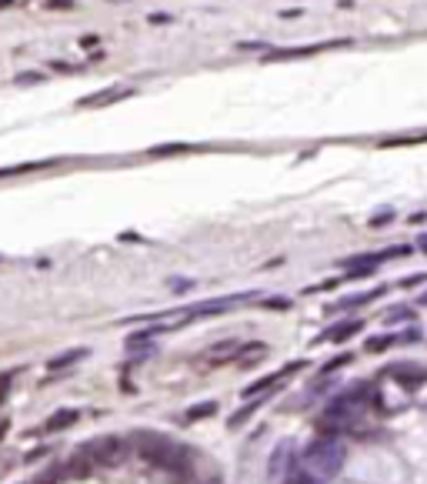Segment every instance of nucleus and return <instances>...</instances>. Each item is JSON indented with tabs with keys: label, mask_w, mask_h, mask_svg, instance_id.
<instances>
[{
	"label": "nucleus",
	"mask_w": 427,
	"mask_h": 484,
	"mask_svg": "<svg viewBox=\"0 0 427 484\" xmlns=\"http://www.w3.org/2000/svg\"><path fill=\"white\" fill-rule=\"evenodd\" d=\"M304 465H307V471H314L320 478H334L340 465H344V447L337 445L334 438H314L304 447Z\"/></svg>",
	"instance_id": "1"
},
{
	"label": "nucleus",
	"mask_w": 427,
	"mask_h": 484,
	"mask_svg": "<svg viewBox=\"0 0 427 484\" xmlns=\"http://www.w3.org/2000/svg\"><path fill=\"white\" fill-rule=\"evenodd\" d=\"M140 458H144L147 465L167 467V471L184 467V451L177 445H170V441H164L161 434H144V441H140Z\"/></svg>",
	"instance_id": "2"
},
{
	"label": "nucleus",
	"mask_w": 427,
	"mask_h": 484,
	"mask_svg": "<svg viewBox=\"0 0 427 484\" xmlns=\"http://www.w3.org/2000/svg\"><path fill=\"white\" fill-rule=\"evenodd\" d=\"M124 441L120 438H97V441H91V445H84L80 447V454L84 458H91L93 465H100V467H107V465H117L120 458H124Z\"/></svg>",
	"instance_id": "3"
},
{
	"label": "nucleus",
	"mask_w": 427,
	"mask_h": 484,
	"mask_svg": "<svg viewBox=\"0 0 427 484\" xmlns=\"http://www.w3.org/2000/svg\"><path fill=\"white\" fill-rule=\"evenodd\" d=\"M244 301H254V291H244V294H227V298H214V301H204V304H194L181 311L184 317H214V314H224L230 307H241Z\"/></svg>",
	"instance_id": "4"
},
{
	"label": "nucleus",
	"mask_w": 427,
	"mask_h": 484,
	"mask_svg": "<svg viewBox=\"0 0 427 484\" xmlns=\"http://www.w3.org/2000/svg\"><path fill=\"white\" fill-rule=\"evenodd\" d=\"M351 40H334V44H304V47H278V51H267L264 54V60L267 64H278V60H300V57H314L320 54V51H327V47H347Z\"/></svg>",
	"instance_id": "5"
},
{
	"label": "nucleus",
	"mask_w": 427,
	"mask_h": 484,
	"mask_svg": "<svg viewBox=\"0 0 427 484\" xmlns=\"http://www.w3.org/2000/svg\"><path fill=\"white\" fill-rule=\"evenodd\" d=\"M384 374H388L390 381H397L401 388H408V391L421 388V384L427 381V371L424 368H417V364H388Z\"/></svg>",
	"instance_id": "6"
},
{
	"label": "nucleus",
	"mask_w": 427,
	"mask_h": 484,
	"mask_svg": "<svg viewBox=\"0 0 427 484\" xmlns=\"http://www.w3.org/2000/svg\"><path fill=\"white\" fill-rule=\"evenodd\" d=\"M357 331H364V321H337L334 328H327V331L317 337V341H320V344H331V341L340 344V341H351Z\"/></svg>",
	"instance_id": "7"
},
{
	"label": "nucleus",
	"mask_w": 427,
	"mask_h": 484,
	"mask_svg": "<svg viewBox=\"0 0 427 484\" xmlns=\"http://www.w3.org/2000/svg\"><path fill=\"white\" fill-rule=\"evenodd\" d=\"M134 87H107V91H97V93H87L84 100H80V107H104V104H113V100H120V97H130Z\"/></svg>",
	"instance_id": "8"
},
{
	"label": "nucleus",
	"mask_w": 427,
	"mask_h": 484,
	"mask_svg": "<svg viewBox=\"0 0 427 484\" xmlns=\"http://www.w3.org/2000/svg\"><path fill=\"white\" fill-rule=\"evenodd\" d=\"M384 294H388V287H374V291H364V294H351V298L337 301L334 307H331V314H334V311H347V307H361V304H367V301L384 298Z\"/></svg>",
	"instance_id": "9"
},
{
	"label": "nucleus",
	"mask_w": 427,
	"mask_h": 484,
	"mask_svg": "<svg viewBox=\"0 0 427 484\" xmlns=\"http://www.w3.org/2000/svg\"><path fill=\"white\" fill-rule=\"evenodd\" d=\"M74 421H77V411H71V408L54 411V414L44 421V431H47V434H57V431H67Z\"/></svg>",
	"instance_id": "10"
},
{
	"label": "nucleus",
	"mask_w": 427,
	"mask_h": 484,
	"mask_svg": "<svg viewBox=\"0 0 427 484\" xmlns=\"http://www.w3.org/2000/svg\"><path fill=\"white\" fill-rule=\"evenodd\" d=\"M237 351H241V341H221L207 351V357H210V364H224V361H234Z\"/></svg>",
	"instance_id": "11"
},
{
	"label": "nucleus",
	"mask_w": 427,
	"mask_h": 484,
	"mask_svg": "<svg viewBox=\"0 0 427 484\" xmlns=\"http://www.w3.org/2000/svg\"><path fill=\"white\" fill-rule=\"evenodd\" d=\"M80 357H87V351H84V348H74V351H64V354H57V357H51V361H47V368H51V371H60V368L77 364Z\"/></svg>",
	"instance_id": "12"
},
{
	"label": "nucleus",
	"mask_w": 427,
	"mask_h": 484,
	"mask_svg": "<svg viewBox=\"0 0 427 484\" xmlns=\"http://www.w3.org/2000/svg\"><path fill=\"white\" fill-rule=\"evenodd\" d=\"M390 344H401V337L397 334H377V337H371V341H367V351H388Z\"/></svg>",
	"instance_id": "13"
},
{
	"label": "nucleus",
	"mask_w": 427,
	"mask_h": 484,
	"mask_svg": "<svg viewBox=\"0 0 427 484\" xmlns=\"http://www.w3.org/2000/svg\"><path fill=\"white\" fill-rule=\"evenodd\" d=\"M184 150H194V144H164V147H150V157H167V154H184Z\"/></svg>",
	"instance_id": "14"
},
{
	"label": "nucleus",
	"mask_w": 427,
	"mask_h": 484,
	"mask_svg": "<svg viewBox=\"0 0 427 484\" xmlns=\"http://www.w3.org/2000/svg\"><path fill=\"white\" fill-rule=\"evenodd\" d=\"M217 411V404L214 401H204V404H194V408L187 411V421H197V418H210Z\"/></svg>",
	"instance_id": "15"
},
{
	"label": "nucleus",
	"mask_w": 427,
	"mask_h": 484,
	"mask_svg": "<svg viewBox=\"0 0 427 484\" xmlns=\"http://www.w3.org/2000/svg\"><path fill=\"white\" fill-rule=\"evenodd\" d=\"M260 408V397L257 401H254V404H244L241 411H237V414H234V418H230V421H227V424H230V428H241L244 421H247V418H251V414H254V411Z\"/></svg>",
	"instance_id": "16"
},
{
	"label": "nucleus",
	"mask_w": 427,
	"mask_h": 484,
	"mask_svg": "<svg viewBox=\"0 0 427 484\" xmlns=\"http://www.w3.org/2000/svg\"><path fill=\"white\" fill-rule=\"evenodd\" d=\"M287 454H291V445H284V447L274 451V458H271V474H278L280 467H287V465H284V461H287Z\"/></svg>",
	"instance_id": "17"
},
{
	"label": "nucleus",
	"mask_w": 427,
	"mask_h": 484,
	"mask_svg": "<svg viewBox=\"0 0 427 484\" xmlns=\"http://www.w3.org/2000/svg\"><path fill=\"white\" fill-rule=\"evenodd\" d=\"M351 357L354 354H337L334 361H327V364L320 368V374H331V371H337V368H344V364H351Z\"/></svg>",
	"instance_id": "18"
},
{
	"label": "nucleus",
	"mask_w": 427,
	"mask_h": 484,
	"mask_svg": "<svg viewBox=\"0 0 427 484\" xmlns=\"http://www.w3.org/2000/svg\"><path fill=\"white\" fill-rule=\"evenodd\" d=\"M264 307H271V311H287V307H291V301H287V298H267V301H264Z\"/></svg>",
	"instance_id": "19"
},
{
	"label": "nucleus",
	"mask_w": 427,
	"mask_h": 484,
	"mask_svg": "<svg viewBox=\"0 0 427 484\" xmlns=\"http://www.w3.org/2000/svg\"><path fill=\"white\" fill-rule=\"evenodd\" d=\"M37 80H44V74H40V71H27V74L14 77V84H37Z\"/></svg>",
	"instance_id": "20"
},
{
	"label": "nucleus",
	"mask_w": 427,
	"mask_h": 484,
	"mask_svg": "<svg viewBox=\"0 0 427 484\" xmlns=\"http://www.w3.org/2000/svg\"><path fill=\"white\" fill-rule=\"evenodd\" d=\"M287 484H314V478H311L307 471H291V478H287Z\"/></svg>",
	"instance_id": "21"
},
{
	"label": "nucleus",
	"mask_w": 427,
	"mask_h": 484,
	"mask_svg": "<svg viewBox=\"0 0 427 484\" xmlns=\"http://www.w3.org/2000/svg\"><path fill=\"white\" fill-rule=\"evenodd\" d=\"M394 221V210H381V214H374L371 217V227H384V224Z\"/></svg>",
	"instance_id": "22"
},
{
	"label": "nucleus",
	"mask_w": 427,
	"mask_h": 484,
	"mask_svg": "<svg viewBox=\"0 0 427 484\" xmlns=\"http://www.w3.org/2000/svg\"><path fill=\"white\" fill-rule=\"evenodd\" d=\"M10 381H14V374H0V404H3L7 394H10Z\"/></svg>",
	"instance_id": "23"
},
{
	"label": "nucleus",
	"mask_w": 427,
	"mask_h": 484,
	"mask_svg": "<svg viewBox=\"0 0 427 484\" xmlns=\"http://www.w3.org/2000/svg\"><path fill=\"white\" fill-rule=\"evenodd\" d=\"M404 317H410V311H408V307H397V311L384 314V324H388V321H404Z\"/></svg>",
	"instance_id": "24"
},
{
	"label": "nucleus",
	"mask_w": 427,
	"mask_h": 484,
	"mask_svg": "<svg viewBox=\"0 0 427 484\" xmlns=\"http://www.w3.org/2000/svg\"><path fill=\"white\" fill-rule=\"evenodd\" d=\"M424 280H427V274H410V278L401 280V287H417V284H424Z\"/></svg>",
	"instance_id": "25"
},
{
	"label": "nucleus",
	"mask_w": 427,
	"mask_h": 484,
	"mask_svg": "<svg viewBox=\"0 0 427 484\" xmlns=\"http://www.w3.org/2000/svg\"><path fill=\"white\" fill-rule=\"evenodd\" d=\"M51 67H54V71H67V74H77V71H80L77 64H64V60H54Z\"/></svg>",
	"instance_id": "26"
},
{
	"label": "nucleus",
	"mask_w": 427,
	"mask_h": 484,
	"mask_svg": "<svg viewBox=\"0 0 427 484\" xmlns=\"http://www.w3.org/2000/svg\"><path fill=\"white\" fill-rule=\"evenodd\" d=\"M150 24H170V20H174V17H167V14H150Z\"/></svg>",
	"instance_id": "27"
},
{
	"label": "nucleus",
	"mask_w": 427,
	"mask_h": 484,
	"mask_svg": "<svg viewBox=\"0 0 427 484\" xmlns=\"http://www.w3.org/2000/svg\"><path fill=\"white\" fill-rule=\"evenodd\" d=\"M47 7H67V10H71V7H74V0H47Z\"/></svg>",
	"instance_id": "28"
},
{
	"label": "nucleus",
	"mask_w": 427,
	"mask_h": 484,
	"mask_svg": "<svg viewBox=\"0 0 427 484\" xmlns=\"http://www.w3.org/2000/svg\"><path fill=\"white\" fill-rule=\"evenodd\" d=\"M7 7H14V0H0V10H7Z\"/></svg>",
	"instance_id": "29"
},
{
	"label": "nucleus",
	"mask_w": 427,
	"mask_h": 484,
	"mask_svg": "<svg viewBox=\"0 0 427 484\" xmlns=\"http://www.w3.org/2000/svg\"><path fill=\"white\" fill-rule=\"evenodd\" d=\"M421 251H424V254H427V234H424V237H421Z\"/></svg>",
	"instance_id": "30"
},
{
	"label": "nucleus",
	"mask_w": 427,
	"mask_h": 484,
	"mask_svg": "<svg viewBox=\"0 0 427 484\" xmlns=\"http://www.w3.org/2000/svg\"><path fill=\"white\" fill-rule=\"evenodd\" d=\"M3 431H7V421H0V438H3Z\"/></svg>",
	"instance_id": "31"
},
{
	"label": "nucleus",
	"mask_w": 427,
	"mask_h": 484,
	"mask_svg": "<svg viewBox=\"0 0 427 484\" xmlns=\"http://www.w3.org/2000/svg\"><path fill=\"white\" fill-rule=\"evenodd\" d=\"M421 304H427V294H424V298H421Z\"/></svg>",
	"instance_id": "32"
}]
</instances>
